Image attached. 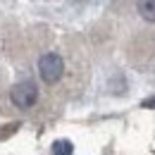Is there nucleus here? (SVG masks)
<instances>
[{
  "label": "nucleus",
  "instance_id": "f257e3e1",
  "mask_svg": "<svg viewBox=\"0 0 155 155\" xmlns=\"http://www.w3.org/2000/svg\"><path fill=\"white\" fill-rule=\"evenodd\" d=\"M64 74V62L58 53H45L38 58V77L45 84H58Z\"/></svg>",
  "mask_w": 155,
  "mask_h": 155
},
{
  "label": "nucleus",
  "instance_id": "f03ea898",
  "mask_svg": "<svg viewBox=\"0 0 155 155\" xmlns=\"http://www.w3.org/2000/svg\"><path fill=\"white\" fill-rule=\"evenodd\" d=\"M10 98H12V103H15L17 107L26 110V107H34V105H36V100H38V88H36L34 81H19V84H15Z\"/></svg>",
  "mask_w": 155,
  "mask_h": 155
},
{
  "label": "nucleus",
  "instance_id": "7ed1b4c3",
  "mask_svg": "<svg viewBox=\"0 0 155 155\" xmlns=\"http://www.w3.org/2000/svg\"><path fill=\"white\" fill-rule=\"evenodd\" d=\"M136 10H138V15H141L146 21H155V0H143V2H138Z\"/></svg>",
  "mask_w": 155,
  "mask_h": 155
},
{
  "label": "nucleus",
  "instance_id": "20e7f679",
  "mask_svg": "<svg viewBox=\"0 0 155 155\" xmlns=\"http://www.w3.org/2000/svg\"><path fill=\"white\" fill-rule=\"evenodd\" d=\"M74 153V146H72V141H67V138H60L53 143V155H72Z\"/></svg>",
  "mask_w": 155,
  "mask_h": 155
},
{
  "label": "nucleus",
  "instance_id": "39448f33",
  "mask_svg": "<svg viewBox=\"0 0 155 155\" xmlns=\"http://www.w3.org/2000/svg\"><path fill=\"white\" fill-rule=\"evenodd\" d=\"M141 105H143V107H155V98H148V100H143Z\"/></svg>",
  "mask_w": 155,
  "mask_h": 155
}]
</instances>
